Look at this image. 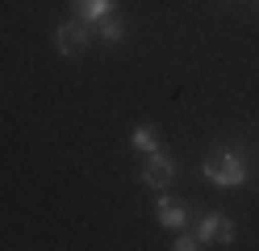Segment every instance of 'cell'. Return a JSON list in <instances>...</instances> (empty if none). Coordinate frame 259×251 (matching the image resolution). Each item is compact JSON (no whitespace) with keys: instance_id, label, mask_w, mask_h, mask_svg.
I'll list each match as a JSON object with an SVG mask.
<instances>
[{"instance_id":"obj_1","label":"cell","mask_w":259,"mask_h":251,"mask_svg":"<svg viewBox=\"0 0 259 251\" xmlns=\"http://www.w3.org/2000/svg\"><path fill=\"white\" fill-rule=\"evenodd\" d=\"M201 176L213 184V189H242V184H251V159L242 155V151H209L205 163H201Z\"/></svg>"},{"instance_id":"obj_2","label":"cell","mask_w":259,"mask_h":251,"mask_svg":"<svg viewBox=\"0 0 259 251\" xmlns=\"http://www.w3.org/2000/svg\"><path fill=\"white\" fill-rule=\"evenodd\" d=\"M92 42H96V29L88 21H79V17H71V21H63L55 29V50H59L63 59H79Z\"/></svg>"},{"instance_id":"obj_3","label":"cell","mask_w":259,"mask_h":251,"mask_svg":"<svg viewBox=\"0 0 259 251\" xmlns=\"http://www.w3.org/2000/svg\"><path fill=\"white\" fill-rule=\"evenodd\" d=\"M142 184H151V189H159V193H163L167 189V184L176 180V159L171 155H163V147H159V151H151V155H147V163H142Z\"/></svg>"},{"instance_id":"obj_4","label":"cell","mask_w":259,"mask_h":251,"mask_svg":"<svg viewBox=\"0 0 259 251\" xmlns=\"http://www.w3.org/2000/svg\"><path fill=\"white\" fill-rule=\"evenodd\" d=\"M155 222H159V226H188V205H184V201H176V197H163V193H159V201H155Z\"/></svg>"},{"instance_id":"obj_5","label":"cell","mask_w":259,"mask_h":251,"mask_svg":"<svg viewBox=\"0 0 259 251\" xmlns=\"http://www.w3.org/2000/svg\"><path fill=\"white\" fill-rule=\"evenodd\" d=\"M67 5L75 9V17H79V21H88V25L105 21L109 13H117V0H67Z\"/></svg>"},{"instance_id":"obj_6","label":"cell","mask_w":259,"mask_h":251,"mask_svg":"<svg viewBox=\"0 0 259 251\" xmlns=\"http://www.w3.org/2000/svg\"><path fill=\"white\" fill-rule=\"evenodd\" d=\"M92 29H96V42H105V46H117L125 33H130V25H125V17H121V13H109L105 21H96Z\"/></svg>"},{"instance_id":"obj_7","label":"cell","mask_w":259,"mask_h":251,"mask_svg":"<svg viewBox=\"0 0 259 251\" xmlns=\"http://www.w3.org/2000/svg\"><path fill=\"white\" fill-rule=\"evenodd\" d=\"M130 147H134V151H142V155L159 151V134H155V126H151V122L134 126V130H130Z\"/></svg>"},{"instance_id":"obj_8","label":"cell","mask_w":259,"mask_h":251,"mask_svg":"<svg viewBox=\"0 0 259 251\" xmlns=\"http://www.w3.org/2000/svg\"><path fill=\"white\" fill-rule=\"evenodd\" d=\"M218 226H222V213H205L201 222H197V239H201L205 247H213V239H218Z\"/></svg>"},{"instance_id":"obj_9","label":"cell","mask_w":259,"mask_h":251,"mask_svg":"<svg viewBox=\"0 0 259 251\" xmlns=\"http://www.w3.org/2000/svg\"><path fill=\"white\" fill-rule=\"evenodd\" d=\"M171 247H176V251H197V247H205V243L197 239V230H184V234H180V239H176Z\"/></svg>"},{"instance_id":"obj_10","label":"cell","mask_w":259,"mask_h":251,"mask_svg":"<svg viewBox=\"0 0 259 251\" xmlns=\"http://www.w3.org/2000/svg\"><path fill=\"white\" fill-rule=\"evenodd\" d=\"M213 243H222V247H230L234 243V222H230V218H222V226H218V239Z\"/></svg>"},{"instance_id":"obj_11","label":"cell","mask_w":259,"mask_h":251,"mask_svg":"<svg viewBox=\"0 0 259 251\" xmlns=\"http://www.w3.org/2000/svg\"><path fill=\"white\" fill-rule=\"evenodd\" d=\"M255 5H259V0H255Z\"/></svg>"}]
</instances>
